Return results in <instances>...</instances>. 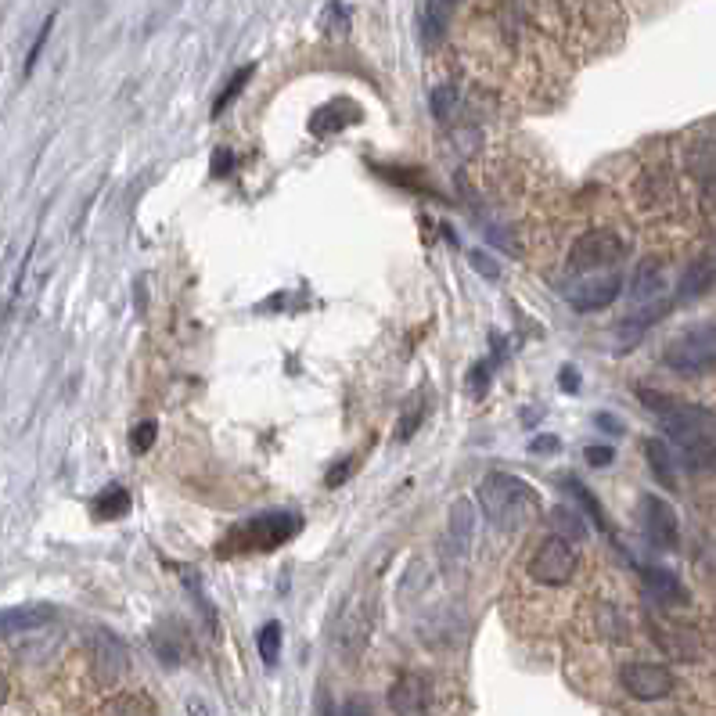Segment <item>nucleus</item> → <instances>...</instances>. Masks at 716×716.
<instances>
[{
	"label": "nucleus",
	"mask_w": 716,
	"mask_h": 716,
	"mask_svg": "<svg viewBox=\"0 0 716 716\" xmlns=\"http://www.w3.org/2000/svg\"><path fill=\"white\" fill-rule=\"evenodd\" d=\"M479 504L493 529L501 533H519L540 519V493L533 483L511 472H490L479 483Z\"/></svg>",
	"instance_id": "f257e3e1"
},
{
	"label": "nucleus",
	"mask_w": 716,
	"mask_h": 716,
	"mask_svg": "<svg viewBox=\"0 0 716 716\" xmlns=\"http://www.w3.org/2000/svg\"><path fill=\"white\" fill-rule=\"evenodd\" d=\"M299 533V515L292 511H270V515H256L245 526L231 529L227 540L220 544V555H263V551H274V547L288 544V540Z\"/></svg>",
	"instance_id": "f03ea898"
},
{
	"label": "nucleus",
	"mask_w": 716,
	"mask_h": 716,
	"mask_svg": "<svg viewBox=\"0 0 716 716\" xmlns=\"http://www.w3.org/2000/svg\"><path fill=\"white\" fill-rule=\"evenodd\" d=\"M666 364L681 375H706L716 367V324L691 328L666 346Z\"/></svg>",
	"instance_id": "7ed1b4c3"
},
{
	"label": "nucleus",
	"mask_w": 716,
	"mask_h": 716,
	"mask_svg": "<svg viewBox=\"0 0 716 716\" xmlns=\"http://www.w3.org/2000/svg\"><path fill=\"white\" fill-rule=\"evenodd\" d=\"M576 565H580L576 547L551 533L547 540H540V547L529 558V580L540 587H562L576 576Z\"/></svg>",
	"instance_id": "20e7f679"
},
{
	"label": "nucleus",
	"mask_w": 716,
	"mask_h": 716,
	"mask_svg": "<svg viewBox=\"0 0 716 716\" xmlns=\"http://www.w3.org/2000/svg\"><path fill=\"white\" fill-rule=\"evenodd\" d=\"M623 252H627V245L616 231H587L569 249V267L576 274H594V270L616 267L623 260Z\"/></svg>",
	"instance_id": "39448f33"
},
{
	"label": "nucleus",
	"mask_w": 716,
	"mask_h": 716,
	"mask_svg": "<svg viewBox=\"0 0 716 716\" xmlns=\"http://www.w3.org/2000/svg\"><path fill=\"white\" fill-rule=\"evenodd\" d=\"M663 432L670 436V443L677 447H691V443H702V439L716 436V414L699 407V403H673L670 411L663 414Z\"/></svg>",
	"instance_id": "423d86ee"
},
{
	"label": "nucleus",
	"mask_w": 716,
	"mask_h": 716,
	"mask_svg": "<svg viewBox=\"0 0 716 716\" xmlns=\"http://www.w3.org/2000/svg\"><path fill=\"white\" fill-rule=\"evenodd\" d=\"M619 684L630 699L637 702H659L673 691V673L659 663H627L619 670Z\"/></svg>",
	"instance_id": "0eeeda50"
},
{
	"label": "nucleus",
	"mask_w": 716,
	"mask_h": 716,
	"mask_svg": "<svg viewBox=\"0 0 716 716\" xmlns=\"http://www.w3.org/2000/svg\"><path fill=\"white\" fill-rule=\"evenodd\" d=\"M641 529H645L648 544L659 547V551H677V544H681L677 511L663 497H641Z\"/></svg>",
	"instance_id": "6e6552de"
},
{
	"label": "nucleus",
	"mask_w": 716,
	"mask_h": 716,
	"mask_svg": "<svg viewBox=\"0 0 716 716\" xmlns=\"http://www.w3.org/2000/svg\"><path fill=\"white\" fill-rule=\"evenodd\" d=\"M619 292H623V278L612 270V274H601V278L576 281V285L569 288V303H573V310H580V314H598V310L616 303Z\"/></svg>",
	"instance_id": "1a4fd4ad"
},
{
	"label": "nucleus",
	"mask_w": 716,
	"mask_h": 716,
	"mask_svg": "<svg viewBox=\"0 0 716 716\" xmlns=\"http://www.w3.org/2000/svg\"><path fill=\"white\" fill-rule=\"evenodd\" d=\"M389 709L396 716H425L432 709V684L421 673H403L389 688Z\"/></svg>",
	"instance_id": "9d476101"
},
{
	"label": "nucleus",
	"mask_w": 716,
	"mask_h": 716,
	"mask_svg": "<svg viewBox=\"0 0 716 716\" xmlns=\"http://www.w3.org/2000/svg\"><path fill=\"white\" fill-rule=\"evenodd\" d=\"M152 648H155V655H159L166 666L188 663L191 652H195L188 627H184V623H177V619H166V623H159V627L152 630Z\"/></svg>",
	"instance_id": "9b49d317"
},
{
	"label": "nucleus",
	"mask_w": 716,
	"mask_h": 716,
	"mask_svg": "<svg viewBox=\"0 0 716 716\" xmlns=\"http://www.w3.org/2000/svg\"><path fill=\"white\" fill-rule=\"evenodd\" d=\"M90 648H94V670H98V677L105 684L116 681L119 673H126V648L119 645L108 630H98L94 641H90Z\"/></svg>",
	"instance_id": "f8f14e48"
},
{
	"label": "nucleus",
	"mask_w": 716,
	"mask_h": 716,
	"mask_svg": "<svg viewBox=\"0 0 716 716\" xmlns=\"http://www.w3.org/2000/svg\"><path fill=\"white\" fill-rule=\"evenodd\" d=\"M357 119H360V108L353 105L350 98H335V101H328L324 108H317L314 119H310V130H314L317 137L339 134V130H346V126L357 123Z\"/></svg>",
	"instance_id": "ddd939ff"
},
{
	"label": "nucleus",
	"mask_w": 716,
	"mask_h": 716,
	"mask_svg": "<svg viewBox=\"0 0 716 716\" xmlns=\"http://www.w3.org/2000/svg\"><path fill=\"white\" fill-rule=\"evenodd\" d=\"M666 292V274H663V263L659 260H645L637 267L634 281H630V299L637 306H652L655 299Z\"/></svg>",
	"instance_id": "4468645a"
},
{
	"label": "nucleus",
	"mask_w": 716,
	"mask_h": 716,
	"mask_svg": "<svg viewBox=\"0 0 716 716\" xmlns=\"http://www.w3.org/2000/svg\"><path fill=\"white\" fill-rule=\"evenodd\" d=\"M641 580H645V591L652 594L659 605H684L688 594H684L681 580L670 573V569H659V565H645L641 569Z\"/></svg>",
	"instance_id": "2eb2a0df"
},
{
	"label": "nucleus",
	"mask_w": 716,
	"mask_h": 716,
	"mask_svg": "<svg viewBox=\"0 0 716 716\" xmlns=\"http://www.w3.org/2000/svg\"><path fill=\"white\" fill-rule=\"evenodd\" d=\"M51 605H22V609H8L0 612V637H15L26 634V630H36L51 623Z\"/></svg>",
	"instance_id": "dca6fc26"
},
{
	"label": "nucleus",
	"mask_w": 716,
	"mask_h": 716,
	"mask_svg": "<svg viewBox=\"0 0 716 716\" xmlns=\"http://www.w3.org/2000/svg\"><path fill=\"white\" fill-rule=\"evenodd\" d=\"M716 285V260H695L688 270H684L681 285H677V296L684 299V303H691V299H702L709 292V288Z\"/></svg>",
	"instance_id": "f3484780"
},
{
	"label": "nucleus",
	"mask_w": 716,
	"mask_h": 716,
	"mask_svg": "<svg viewBox=\"0 0 716 716\" xmlns=\"http://www.w3.org/2000/svg\"><path fill=\"white\" fill-rule=\"evenodd\" d=\"M457 4L461 0H425V8H421V36H425V44H436L439 36H443Z\"/></svg>",
	"instance_id": "a211bd4d"
},
{
	"label": "nucleus",
	"mask_w": 716,
	"mask_h": 716,
	"mask_svg": "<svg viewBox=\"0 0 716 716\" xmlns=\"http://www.w3.org/2000/svg\"><path fill=\"white\" fill-rule=\"evenodd\" d=\"M645 457H648V465H652L655 479H659L666 490H673V486H677V461H673L670 454V443H666V439H648Z\"/></svg>",
	"instance_id": "6ab92c4d"
},
{
	"label": "nucleus",
	"mask_w": 716,
	"mask_h": 716,
	"mask_svg": "<svg viewBox=\"0 0 716 716\" xmlns=\"http://www.w3.org/2000/svg\"><path fill=\"white\" fill-rule=\"evenodd\" d=\"M126 511H130V493L123 486H108L94 497V519L101 522H112V519H123Z\"/></svg>",
	"instance_id": "aec40b11"
},
{
	"label": "nucleus",
	"mask_w": 716,
	"mask_h": 716,
	"mask_svg": "<svg viewBox=\"0 0 716 716\" xmlns=\"http://www.w3.org/2000/svg\"><path fill=\"white\" fill-rule=\"evenodd\" d=\"M688 173L699 184L706 180H716V141H699L695 148L688 152Z\"/></svg>",
	"instance_id": "412c9836"
},
{
	"label": "nucleus",
	"mask_w": 716,
	"mask_h": 716,
	"mask_svg": "<svg viewBox=\"0 0 716 716\" xmlns=\"http://www.w3.org/2000/svg\"><path fill=\"white\" fill-rule=\"evenodd\" d=\"M472 526H475L472 504L457 501L454 508H450V540H454L457 551H468V544H472V533H475Z\"/></svg>",
	"instance_id": "4be33fe9"
},
{
	"label": "nucleus",
	"mask_w": 716,
	"mask_h": 716,
	"mask_svg": "<svg viewBox=\"0 0 716 716\" xmlns=\"http://www.w3.org/2000/svg\"><path fill=\"white\" fill-rule=\"evenodd\" d=\"M681 461L695 475L716 472V436L713 439H702V443H691V447H684L681 450Z\"/></svg>",
	"instance_id": "5701e85b"
},
{
	"label": "nucleus",
	"mask_w": 716,
	"mask_h": 716,
	"mask_svg": "<svg viewBox=\"0 0 716 716\" xmlns=\"http://www.w3.org/2000/svg\"><path fill=\"white\" fill-rule=\"evenodd\" d=\"M260 655L267 666H278V659H281V623L278 619H270L267 627L260 630Z\"/></svg>",
	"instance_id": "b1692460"
},
{
	"label": "nucleus",
	"mask_w": 716,
	"mask_h": 716,
	"mask_svg": "<svg viewBox=\"0 0 716 716\" xmlns=\"http://www.w3.org/2000/svg\"><path fill=\"white\" fill-rule=\"evenodd\" d=\"M252 72H256V65H245V69L238 72V76H231V80H227L224 94H220V98L213 101V116H220V112H224V108L231 105V101L238 98V94H242V90H245V83L252 80Z\"/></svg>",
	"instance_id": "393cba45"
},
{
	"label": "nucleus",
	"mask_w": 716,
	"mask_h": 716,
	"mask_svg": "<svg viewBox=\"0 0 716 716\" xmlns=\"http://www.w3.org/2000/svg\"><path fill=\"white\" fill-rule=\"evenodd\" d=\"M108 716H152V702L144 695H123L108 706Z\"/></svg>",
	"instance_id": "a878e982"
},
{
	"label": "nucleus",
	"mask_w": 716,
	"mask_h": 716,
	"mask_svg": "<svg viewBox=\"0 0 716 716\" xmlns=\"http://www.w3.org/2000/svg\"><path fill=\"white\" fill-rule=\"evenodd\" d=\"M551 522H555V537L569 540V544H573V537H583V519H576L573 511L555 508V515H551Z\"/></svg>",
	"instance_id": "bb28decb"
},
{
	"label": "nucleus",
	"mask_w": 716,
	"mask_h": 716,
	"mask_svg": "<svg viewBox=\"0 0 716 716\" xmlns=\"http://www.w3.org/2000/svg\"><path fill=\"white\" fill-rule=\"evenodd\" d=\"M155 436H159V425H155L152 418L137 421L134 429H130V447H134V454H148L152 443H155Z\"/></svg>",
	"instance_id": "cd10ccee"
},
{
	"label": "nucleus",
	"mask_w": 716,
	"mask_h": 716,
	"mask_svg": "<svg viewBox=\"0 0 716 716\" xmlns=\"http://www.w3.org/2000/svg\"><path fill=\"white\" fill-rule=\"evenodd\" d=\"M51 29H54V15H47V18H44V26H40V33H36L33 47H29V54H26V65H22V76H33L36 62H40V54H44V47H47V36H51Z\"/></svg>",
	"instance_id": "c85d7f7f"
},
{
	"label": "nucleus",
	"mask_w": 716,
	"mask_h": 716,
	"mask_svg": "<svg viewBox=\"0 0 716 716\" xmlns=\"http://www.w3.org/2000/svg\"><path fill=\"white\" fill-rule=\"evenodd\" d=\"M569 490H573L576 497H580L583 511H587V515H591V519H594V526H598V529H605V533H609L612 526H609V522H605V515H601L598 501H594V493L587 490V486H580V483H576V479H569Z\"/></svg>",
	"instance_id": "c756f323"
},
{
	"label": "nucleus",
	"mask_w": 716,
	"mask_h": 716,
	"mask_svg": "<svg viewBox=\"0 0 716 716\" xmlns=\"http://www.w3.org/2000/svg\"><path fill=\"white\" fill-rule=\"evenodd\" d=\"M454 105H457V90L454 87H436L432 90V116L443 119L447 123L454 116Z\"/></svg>",
	"instance_id": "7c9ffc66"
},
{
	"label": "nucleus",
	"mask_w": 716,
	"mask_h": 716,
	"mask_svg": "<svg viewBox=\"0 0 716 716\" xmlns=\"http://www.w3.org/2000/svg\"><path fill=\"white\" fill-rule=\"evenodd\" d=\"M421 418H425V396H418V403H414V414H411V407H407V414H403L400 425H396V439L414 436V432H418V425H421Z\"/></svg>",
	"instance_id": "2f4dec72"
},
{
	"label": "nucleus",
	"mask_w": 716,
	"mask_h": 716,
	"mask_svg": "<svg viewBox=\"0 0 716 716\" xmlns=\"http://www.w3.org/2000/svg\"><path fill=\"white\" fill-rule=\"evenodd\" d=\"M486 378H490V364H475L472 375H468V382H472V396L479 400V396L486 393Z\"/></svg>",
	"instance_id": "473e14b6"
},
{
	"label": "nucleus",
	"mask_w": 716,
	"mask_h": 716,
	"mask_svg": "<svg viewBox=\"0 0 716 716\" xmlns=\"http://www.w3.org/2000/svg\"><path fill=\"white\" fill-rule=\"evenodd\" d=\"M350 475H353V457H346V461H339V465H335V472H328V479H324V483H328V486H342L346 479H350Z\"/></svg>",
	"instance_id": "72a5a7b5"
},
{
	"label": "nucleus",
	"mask_w": 716,
	"mask_h": 716,
	"mask_svg": "<svg viewBox=\"0 0 716 716\" xmlns=\"http://www.w3.org/2000/svg\"><path fill=\"white\" fill-rule=\"evenodd\" d=\"M583 457H587L594 468H601V465H612V457L616 454H612V447H587V454Z\"/></svg>",
	"instance_id": "f704fd0d"
},
{
	"label": "nucleus",
	"mask_w": 716,
	"mask_h": 716,
	"mask_svg": "<svg viewBox=\"0 0 716 716\" xmlns=\"http://www.w3.org/2000/svg\"><path fill=\"white\" fill-rule=\"evenodd\" d=\"M231 162H234V155L227 152V148H220V152H216V162H213V177H224V173L231 170Z\"/></svg>",
	"instance_id": "c9c22d12"
},
{
	"label": "nucleus",
	"mask_w": 716,
	"mask_h": 716,
	"mask_svg": "<svg viewBox=\"0 0 716 716\" xmlns=\"http://www.w3.org/2000/svg\"><path fill=\"white\" fill-rule=\"evenodd\" d=\"M702 206H706L709 213H716V180H706V184H702Z\"/></svg>",
	"instance_id": "e433bc0d"
},
{
	"label": "nucleus",
	"mask_w": 716,
	"mask_h": 716,
	"mask_svg": "<svg viewBox=\"0 0 716 716\" xmlns=\"http://www.w3.org/2000/svg\"><path fill=\"white\" fill-rule=\"evenodd\" d=\"M562 389H565V393H576V371H573V367H565V371H562Z\"/></svg>",
	"instance_id": "4c0bfd02"
},
{
	"label": "nucleus",
	"mask_w": 716,
	"mask_h": 716,
	"mask_svg": "<svg viewBox=\"0 0 716 716\" xmlns=\"http://www.w3.org/2000/svg\"><path fill=\"white\" fill-rule=\"evenodd\" d=\"M598 425H601L605 432H623V425H619V421H612L609 414H598Z\"/></svg>",
	"instance_id": "58836bf2"
},
{
	"label": "nucleus",
	"mask_w": 716,
	"mask_h": 716,
	"mask_svg": "<svg viewBox=\"0 0 716 716\" xmlns=\"http://www.w3.org/2000/svg\"><path fill=\"white\" fill-rule=\"evenodd\" d=\"M533 450H558L555 436H540V443H533Z\"/></svg>",
	"instance_id": "ea45409f"
},
{
	"label": "nucleus",
	"mask_w": 716,
	"mask_h": 716,
	"mask_svg": "<svg viewBox=\"0 0 716 716\" xmlns=\"http://www.w3.org/2000/svg\"><path fill=\"white\" fill-rule=\"evenodd\" d=\"M8 677H4V673H0V706H4V702H8Z\"/></svg>",
	"instance_id": "a19ab883"
},
{
	"label": "nucleus",
	"mask_w": 716,
	"mask_h": 716,
	"mask_svg": "<svg viewBox=\"0 0 716 716\" xmlns=\"http://www.w3.org/2000/svg\"><path fill=\"white\" fill-rule=\"evenodd\" d=\"M191 716H202V706H198V702H191Z\"/></svg>",
	"instance_id": "79ce46f5"
}]
</instances>
